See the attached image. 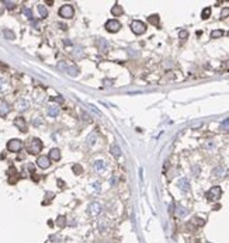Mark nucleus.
Here are the masks:
<instances>
[{
    "label": "nucleus",
    "mask_w": 229,
    "mask_h": 243,
    "mask_svg": "<svg viewBox=\"0 0 229 243\" xmlns=\"http://www.w3.org/2000/svg\"><path fill=\"white\" fill-rule=\"evenodd\" d=\"M58 225L61 226V228H62V226H65V223H66V221H65V216H59L58 218Z\"/></svg>",
    "instance_id": "c756f323"
},
{
    "label": "nucleus",
    "mask_w": 229,
    "mask_h": 243,
    "mask_svg": "<svg viewBox=\"0 0 229 243\" xmlns=\"http://www.w3.org/2000/svg\"><path fill=\"white\" fill-rule=\"evenodd\" d=\"M48 158L52 159V160H55V162H58L61 159V150L56 149V148L51 149V150H49V156H48Z\"/></svg>",
    "instance_id": "dca6fc26"
},
{
    "label": "nucleus",
    "mask_w": 229,
    "mask_h": 243,
    "mask_svg": "<svg viewBox=\"0 0 229 243\" xmlns=\"http://www.w3.org/2000/svg\"><path fill=\"white\" fill-rule=\"evenodd\" d=\"M228 16H229V7H225V9L221 12V17L225 18V17H228Z\"/></svg>",
    "instance_id": "7c9ffc66"
},
{
    "label": "nucleus",
    "mask_w": 229,
    "mask_h": 243,
    "mask_svg": "<svg viewBox=\"0 0 229 243\" xmlns=\"http://www.w3.org/2000/svg\"><path fill=\"white\" fill-rule=\"evenodd\" d=\"M14 125L21 131V132H27V122L23 117H17L14 119Z\"/></svg>",
    "instance_id": "9b49d317"
},
{
    "label": "nucleus",
    "mask_w": 229,
    "mask_h": 243,
    "mask_svg": "<svg viewBox=\"0 0 229 243\" xmlns=\"http://www.w3.org/2000/svg\"><path fill=\"white\" fill-rule=\"evenodd\" d=\"M93 169L97 173H101L105 170V162L104 160H94L93 162Z\"/></svg>",
    "instance_id": "ddd939ff"
},
{
    "label": "nucleus",
    "mask_w": 229,
    "mask_h": 243,
    "mask_svg": "<svg viewBox=\"0 0 229 243\" xmlns=\"http://www.w3.org/2000/svg\"><path fill=\"white\" fill-rule=\"evenodd\" d=\"M59 69H63V70H66L71 76H77L79 75V70H77V68H75V66H69L66 65V63H59Z\"/></svg>",
    "instance_id": "6e6552de"
},
{
    "label": "nucleus",
    "mask_w": 229,
    "mask_h": 243,
    "mask_svg": "<svg viewBox=\"0 0 229 243\" xmlns=\"http://www.w3.org/2000/svg\"><path fill=\"white\" fill-rule=\"evenodd\" d=\"M37 164L41 169H48V167L51 166V159H49L48 156H40V158L37 159Z\"/></svg>",
    "instance_id": "0eeeda50"
},
{
    "label": "nucleus",
    "mask_w": 229,
    "mask_h": 243,
    "mask_svg": "<svg viewBox=\"0 0 229 243\" xmlns=\"http://www.w3.org/2000/svg\"><path fill=\"white\" fill-rule=\"evenodd\" d=\"M28 101L27 100H24V99H20V100H17V103H16V107H17V110L18 111H26L27 108H28Z\"/></svg>",
    "instance_id": "4468645a"
},
{
    "label": "nucleus",
    "mask_w": 229,
    "mask_h": 243,
    "mask_svg": "<svg viewBox=\"0 0 229 243\" xmlns=\"http://www.w3.org/2000/svg\"><path fill=\"white\" fill-rule=\"evenodd\" d=\"M226 170H225V167H217V169L214 170V174L215 176H218V177H222L223 176V173H225Z\"/></svg>",
    "instance_id": "393cba45"
},
{
    "label": "nucleus",
    "mask_w": 229,
    "mask_h": 243,
    "mask_svg": "<svg viewBox=\"0 0 229 243\" xmlns=\"http://www.w3.org/2000/svg\"><path fill=\"white\" fill-rule=\"evenodd\" d=\"M221 129H223V131H229V118L228 119H225V121L221 124Z\"/></svg>",
    "instance_id": "bb28decb"
},
{
    "label": "nucleus",
    "mask_w": 229,
    "mask_h": 243,
    "mask_svg": "<svg viewBox=\"0 0 229 243\" xmlns=\"http://www.w3.org/2000/svg\"><path fill=\"white\" fill-rule=\"evenodd\" d=\"M3 35L7 38V40H14V38H16L14 32H13L12 30H4V31H3Z\"/></svg>",
    "instance_id": "5701e85b"
},
{
    "label": "nucleus",
    "mask_w": 229,
    "mask_h": 243,
    "mask_svg": "<svg viewBox=\"0 0 229 243\" xmlns=\"http://www.w3.org/2000/svg\"><path fill=\"white\" fill-rule=\"evenodd\" d=\"M111 155L115 156V158H119V156H121V148H119L118 145H113V146H111Z\"/></svg>",
    "instance_id": "aec40b11"
},
{
    "label": "nucleus",
    "mask_w": 229,
    "mask_h": 243,
    "mask_svg": "<svg viewBox=\"0 0 229 243\" xmlns=\"http://www.w3.org/2000/svg\"><path fill=\"white\" fill-rule=\"evenodd\" d=\"M24 14H26L28 18H32V13H31V10H30V9H24Z\"/></svg>",
    "instance_id": "473e14b6"
},
{
    "label": "nucleus",
    "mask_w": 229,
    "mask_h": 243,
    "mask_svg": "<svg viewBox=\"0 0 229 243\" xmlns=\"http://www.w3.org/2000/svg\"><path fill=\"white\" fill-rule=\"evenodd\" d=\"M119 28H121V23L118 20H108L105 23V30L110 32H117L119 31Z\"/></svg>",
    "instance_id": "423d86ee"
},
{
    "label": "nucleus",
    "mask_w": 229,
    "mask_h": 243,
    "mask_svg": "<svg viewBox=\"0 0 229 243\" xmlns=\"http://www.w3.org/2000/svg\"><path fill=\"white\" fill-rule=\"evenodd\" d=\"M73 172H75V174H82V172H83L82 166H80V164H75V166H73Z\"/></svg>",
    "instance_id": "cd10ccee"
},
{
    "label": "nucleus",
    "mask_w": 229,
    "mask_h": 243,
    "mask_svg": "<svg viewBox=\"0 0 229 243\" xmlns=\"http://www.w3.org/2000/svg\"><path fill=\"white\" fill-rule=\"evenodd\" d=\"M187 209L184 208V207H181V205H178L177 208H176V215H177V216H180V218H183V216H186L187 215Z\"/></svg>",
    "instance_id": "a211bd4d"
},
{
    "label": "nucleus",
    "mask_w": 229,
    "mask_h": 243,
    "mask_svg": "<svg viewBox=\"0 0 229 243\" xmlns=\"http://www.w3.org/2000/svg\"><path fill=\"white\" fill-rule=\"evenodd\" d=\"M59 16L62 18H72L75 16V9L71 4H65L59 9Z\"/></svg>",
    "instance_id": "7ed1b4c3"
},
{
    "label": "nucleus",
    "mask_w": 229,
    "mask_h": 243,
    "mask_svg": "<svg viewBox=\"0 0 229 243\" xmlns=\"http://www.w3.org/2000/svg\"><path fill=\"white\" fill-rule=\"evenodd\" d=\"M148 21H149L150 24H153V26H158L159 24V16L158 14H152L148 17Z\"/></svg>",
    "instance_id": "4be33fe9"
},
{
    "label": "nucleus",
    "mask_w": 229,
    "mask_h": 243,
    "mask_svg": "<svg viewBox=\"0 0 229 243\" xmlns=\"http://www.w3.org/2000/svg\"><path fill=\"white\" fill-rule=\"evenodd\" d=\"M221 194H222V190H221L219 186H214L212 188H209V191L207 192V198L209 201H217L221 198Z\"/></svg>",
    "instance_id": "20e7f679"
},
{
    "label": "nucleus",
    "mask_w": 229,
    "mask_h": 243,
    "mask_svg": "<svg viewBox=\"0 0 229 243\" xmlns=\"http://www.w3.org/2000/svg\"><path fill=\"white\" fill-rule=\"evenodd\" d=\"M177 186H178V188H180L183 192H188L190 191V183H188L187 178H180L178 183H177Z\"/></svg>",
    "instance_id": "f8f14e48"
},
{
    "label": "nucleus",
    "mask_w": 229,
    "mask_h": 243,
    "mask_svg": "<svg viewBox=\"0 0 229 243\" xmlns=\"http://www.w3.org/2000/svg\"><path fill=\"white\" fill-rule=\"evenodd\" d=\"M58 114H59V107H58L56 104H51L48 107V115L49 117H58Z\"/></svg>",
    "instance_id": "f3484780"
},
{
    "label": "nucleus",
    "mask_w": 229,
    "mask_h": 243,
    "mask_svg": "<svg viewBox=\"0 0 229 243\" xmlns=\"http://www.w3.org/2000/svg\"><path fill=\"white\" fill-rule=\"evenodd\" d=\"M58 184H59V187H63V186H65V184H63L61 180H58Z\"/></svg>",
    "instance_id": "4c0bfd02"
},
{
    "label": "nucleus",
    "mask_w": 229,
    "mask_h": 243,
    "mask_svg": "<svg viewBox=\"0 0 229 243\" xmlns=\"http://www.w3.org/2000/svg\"><path fill=\"white\" fill-rule=\"evenodd\" d=\"M41 149H42V142H41L38 138H34L32 141H30L28 145H27V150H28V153H31V155H37V153H40Z\"/></svg>",
    "instance_id": "f257e3e1"
},
{
    "label": "nucleus",
    "mask_w": 229,
    "mask_h": 243,
    "mask_svg": "<svg viewBox=\"0 0 229 243\" xmlns=\"http://www.w3.org/2000/svg\"><path fill=\"white\" fill-rule=\"evenodd\" d=\"M2 85H4V80L3 79H0V86H2Z\"/></svg>",
    "instance_id": "58836bf2"
},
{
    "label": "nucleus",
    "mask_w": 229,
    "mask_h": 243,
    "mask_svg": "<svg viewBox=\"0 0 229 243\" xmlns=\"http://www.w3.org/2000/svg\"><path fill=\"white\" fill-rule=\"evenodd\" d=\"M21 148H23V142L20 139H10L7 142V149L10 152H20Z\"/></svg>",
    "instance_id": "39448f33"
},
{
    "label": "nucleus",
    "mask_w": 229,
    "mask_h": 243,
    "mask_svg": "<svg viewBox=\"0 0 229 243\" xmlns=\"http://www.w3.org/2000/svg\"><path fill=\"white\" fill-rule=\"evenodd\" d=\"M32 124H34L35 127H38V125H41V124H42V119H41L40 117H35V118L32 119Z\"/></svg>",
    "instance_id": "2f4dec72"
},
{
    "label": "nucleus",
    "mask_w": 229,
    "mask_h": 243,
    "mask_svg": "<svg viewBox=\"0 0 229 243\" xmlns=\"http://www.w3.org/2000/svg\"><path fill=\"white\" fill-rule=\"evenodd\" d=\"M97 44H99V46H100V51L101 52H105L108 49V44L105 42L104 40H103V38H100L99 41H97Z\"/></svg>",
    "instance_id": "412c9836"
},
{
    "label": "nucleus",
    "mask_w": 229,
    "mask_h": 243,
    "mask_svg": "<svg viewBox=\"0 0 229 243\" xmlns=\"http://www.w3.org/2000/svg\"><path fill=\"white\" fill-rule=\"evenodd\" d=\"M222 35H223L222 30H214V31L211 32V38H214V40H215V38H221Z\"/></svg>",
    "instance_id": "b1692460"
},
{
    "label": "nucleus",
    "mask_w": 229,
    "mask_h": 243,
    "mask_svg": "<svg viewBox=\"0 0 229 243\" xmlns=\"http://www.w3.org/2000/svg\"><path fill=\"white\" fill-rule=\"evenodd\" d=\"M10 105L6 100H0V117H6L10 113Z\"/></svg>",
    "instance_id": "1a4fd4ad"
},
{
    "label": "nucleus",
    "mask_w": 229,
    "mask_h": 243,
    "mask_svg": "<svg viewBox=\"0 0 229 243\" xmlns=\"http://www.w3.org/2000/svg\"><path fill=\"white\" fill-rule=\"evenodd\" d=\"M131 30H132L134 34L142 35L145 31H146V24L142 23V21H139V20H134L132 23H131Z\"/></svg>",
    "instance_id": "f03ea898"
},
{
    "label": "nucleus",
    "mask_w": 229,
    "mask_h": 243,
    "mask_svg": "<svg viewBox=\"0 0 229 243\" xmlns=\"http://www.w3.org/2000/svg\"><path fill=\"white\" fill-rule=\"evenodd\" d=\"M111 14H113L114 17H119V16L124 14V9H122L119 4H115V6L111 7Z\"/></svg>",
    "instance_id": "2eb2a0df"
},
{
    "label": "nucleus",
    "mask_w": 229,
    "mask_h": 243,
    "mask_svg": "<svg viewBox=\"0 0 229 243\" xmlns=\"http://www.w3.org/2000/svg\"><path fill=\"white\" fill-rule=\"evenodd\" d=\"M202 18H208L209 16H211V9H209V7H205V9L202 10Z\"/></svg>",
    "instance_id": "a878e982"
},
{
    "label": "nucleus",
    "mask_w": 229,
    "mask_h": 243,
    "mask_svg": "<svg viewBox=\"0 0 229 243\" xmlns=\"http://www.w3.org/2000/svg\"><path fill=\"white\" fill-rule=\"evenodd\" d=\"M221 70H229V61H226V62L223 63L222 68H221Z\"/></svg>",
    "instance_id": "72a5a7b5"
},
{
    "label": "nucleus",
    "mask_w": 229,
    "mask_h": 243,
    "mask_svg": "<svg viewBox=\"0 0 229 243\" xmlns=\"http://www.w3.org/2000/svg\"><path fill=\"white\" fill-rule=\"evenodd\" d=\"M93 188L97 190V191H100V188H101V187H100V183H93Z\"/></svg>",
    "instance_id": "c9c22d12"
},
{
    "label": "nucleus",
    "mask_w": 229,
    "mask_h": 243,
    "mask_svg": "<svg viewBox=\"0 0 229 243\" xmlns=\"http://www.w3.org/2000/svg\"><path fill=\"white\" fill-rule=\"evenodd\" d=\"M187 35H188V32H187V31H180V40L187 38Z\"/></svg>",
    "instance_id": "f704fd0d"
},
{
    "label": "nucleus",
    "mask_w": 229,
    "mask_h": 243,
    "mask_svg": "<svg viewBox=\"0 0 229 243\" xmlns=\"http://www.w3.org/2000/svg\"><path fill=\"white\" fill-rule=\"evenodd\" d=\"M94 139H96V135H94V134H91V135H89V138H87V145H89V146H93V143H94Z\"/></svg>",
    "instance_id": "c85d7f7f"
},
{
    "label": "nucleus",
    "mask_w": 229,
    "mask_h": 243,
    "mask_svg": "<svg viewBox=\"0 0 229 243\" xmlns=\"http://www.w3.org/2000/svg\"><path fill=\"white\" fill-rule=\"evenodd\" d=\"M89 212H90L93 216H97V215L101 212V204L100 202H91L89 205Z\"/></svg>",
    "instance_id": "9d476101"
},
{
    "label": "nucleus",
    "mask_w": 229,
    "mask_h": 243,
    "mask_svg": "<svg viewBox=\"0 0 229 243\" xmlns=\"http://www.w3.org/2000/svg\"><path fill=\"white\" fill-rule=\"evenodd\" d=\"M38 13H40V16H41V18H45V17H48V10L45 9V6H42V4H38Z\"/></svg>",
    "instance_id": "6ab92c4d"
},
{
    "label": "nucleus",
    "mask_w": 229,
    "mask_h": 243,
    "mask_svg": "<svg viewBox=\"0 0 229 243\" xmlns=\"http://www.w3.org/2000/svg\"><path fill=\"white\" fill-rule=\"evenodd\" d=\"M6 4H9V9H13V7H14L13 3H10V2H6Z\"/></svg>",
    "instance_id": "e433bc0d"
},
{
    "label": "nucleus",
    "mask_w": 229,
    "mask_h": 243,
    "mask_svg": "<svg viewBox=\"0 0 229 243\" xmlns=\"http://www.w3.org/2000/svg\"><path fill=\"white\" fill-rule=\"evenodd\" d=\"M228 35H229V32H228Z\"/></svg>",
    "instance_id": "ea45409f"
}]
</instances>
